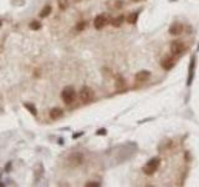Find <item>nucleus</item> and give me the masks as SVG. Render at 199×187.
<instances>
[{"instance_id": "f03ea898", "label": "nucleus", "mask_w": 199, "mask_h": 187, "mask_svg": "<svg viewBox=\"0 0 199 187\" xmlns=\"http://www.w3.org/2000/svg\"><path fill=\"white\" fill-rule=\"evenodd\" d=\"M95 97V92L93 90L88 86H83L81 90H80V100L83 102V103H88L93 100Z\"/></svg>"}, {"instance_id": "f8f14e48", "label": "nucleus", "mask_w": 199, "mask_h": 187, "mask_svg": "<svg viewBox=\"0 0 199 187\" xmlns=\"http://www.w3.org/2000/svg\"><path fill=\"white\" fill-rule=\"evenodd\" d=\"M124 15H118L117 18H114V19H112L111 20V24L114 26V28H118V26H121L122 25V23L124 21Z\"/></svg>"}, {"instance_id": "2eb2a0df", "label": "nucleus", "mask_w": 199, "mask_h": 187, "mask_svg": "<svg viewBox=\"0 0 199 187\" xmlns=\"http://www.w3.org/2000/svg\"><path fill=\"white\" fill-rule=\"evenodd\" d=\"M57 4H59L60 10L65 11V10L69 8V0H57Z\"/></svg>"}, {"instance_id": "9b49d317", "label": "nucleus", "mask_w": 199, "mask_h": 187, "mask_svg": "<svg viewBox=\"0 0 199 187\" xmlns=\"http://www.w3.org/2000/svg\"><path fill=\"white\" fill-rule=\"evenodd\" d=\"M62 115H64V111H62L60 107H55V109H52L50 111V117L52 120H59Z\"/></svg>"}, {"instance_id": "0eeeda50", "label": "nucleus", "mask_w": 199, "mask_h": 187, "mask_svg": "<svg viewBox=\"0 0 199 187\" xmlns=\"http://www.w3.org/2000/svg\"><path fill=\"white\" fill-rule=\"evenodd\" d=\"M149 76H151V74H149V71H147V70H142V71H140V72H137L136 74V81L137 82H146L148 79H149Z\"/></svg>"}, {"instance_id": "20e7f679", "label": "nucleus", "mask_w": 199, "mask_h": 187, "mask_svg": "<svg viewBox=\"0 0 199 187\" xmlns=\"http://www.w3.org/2000/svg\"><path fill=\"white\" fill-rule=\"evenodd\" d=\"M67 163L70 167H79L83 163V155L80 152H74L69 156L67 159Z\"/></svg>"}, {"instance_id": "1a4fd4ad", "label": "nucleus", "mask_w": 199, "mask_h": 187, "mask_svg": "<svg viewBox=\"0 0 199 187\" xmlns=\"http://www.w3.org/2000/svg\"><path fill=\"white\" fill-rule=\"evenodd\" d=\"M161 66L164 69V70H171L173 66H174V59L168 56V57H164L162 61H161Z\"/></svg>"}, {"instance_id": "7ed1b4c3", "label": "nucleus", "mask_w": 199, "mask_h": 187, "mask_svg": "<svg viewBox=\"0 0 199 187\" xmlns=\"http://www.w3.org/2000/svg\"><path fill=\"white\" fill-rule=\"evenodd\" d=\"M61 97H62V100H64V102L67 103V105L71 102H74L75 99H76V92H75L74 87H71V86L65 87L61 92Z\"/></svg>"}, {"instance_id": "bb28decb", "label": "nucleus", "mask_w": 199, "mask_h": 187, "mask_svg": "<svg viewBox=\"0 0 199 187\" xmlns=\"http://www.w3.org/2000/svg\"><path fill=\"white\" fill-rule=\"evenodd\" d=\"M0 26H2V21H0Z\"/></svg>"}, {"instance_id": "393cba45", "label": "nucleus", "mask_w": 199, "mask_h": 187, "mask_svg": "<svg viewBox=\"0 0 199 187\" xmlns=\"http://www.w3.org/2000/svg\"><path fill=\"white\" fill-rule=\"evenodd\" d=\"M81 0H74V3H80Z\"/></svg>"}, {"instance_id": "5701e85b", "label": "nucleus", "mask_w": 199, "mask_h": 187, "mask_svg": "<svg viewBox=\"0 0 199 187\" xmlns=\"http://www.w3.org/2000/svg\"><path fill=\"white\" fill-rule=\"evenodd\" d=\"M83 135V132H80V133H76V135H74V139H77V137H80V136H82Z\"/></svg>"}, {"instance_id": "6ab92c4d", "label": "nucleus", "mask_w": 199, "mask_h": 187, "mask_svg": "<svg viewBox=\"0 0 199 187\" xmlns=\"http://www.w3.org/2000/svg\"><path fill=\"white\" fill-rule=\"evenodd\" d=\"M30 29L31 30H35V31L36 30H40L41 29V24L39 21H31L30 23Z\"/></svg>"}, {"instance_id": "4468645a", "label": "nucleus", "mask_w": 199, "mask_h": 187, "mask_svg": "<svg viewBox=\"0 0 199 187\" xmlns=\"http://www.w3.org/2000/svg\"><path fill=\"white\" fill-rule=\"evenodd\" d=\"M138 14H140L138 11L130 14V15L127 16V23H130V24H136V23H137V19H138Z\"/></svg>"}, {"instance_id": "aec40b11", "label": "nucleus", "mask_w": 199, "mask_h": 187, "mask_svg": "<svg viewBox=\"0 0 199 187\" xmlns=\"http://www.w3.org/2000/svg\"><path fill=\"white\" fill-rule=\"evenodd\" d=\"M123 6V2L122 0H117V2H114V4H113V8L114 9H121Z\"/></svg>"}, {"instance_id": "dca6fc26", "label": "nucleus", "mask_w": 199, "mask_h": 187, "mask_svg": "<svg viewBox=\"0 0 199 187\" xmlns=\"http://www.w3.org/2000/svg\"><path fill=\"white\" fill-rule=\"evenodd\" d=\"M126 86V82H124V79L123 77H121V76H117V79H116V87L118 89V90H121L122 87H124Z\"/></svg>"}, {"instance_id": "6e6552de", "label": "nucleus", "mask_w": 199, "mask_h": 187, "mask_svg": "<svg viewBox=\"0 0 199 187\" xmlns=\"http://www.w3.org/2000/svg\"><path fill=\"white\" fill-rule=\"evenodd\" d=\"M183 30H184V28H183L182 24L174 23V24H172L171 28H169V34H171V35H179V34L183 33Z\"/></svg>"}, {"instance_id": "412c9836", "label": "nucleus", "mask_w": 199, "mask_h": 187, "mask_svg": "<svg viewBox=\"0 0 199 187\" xmlns=\"http://www.w3.org/2000/svg\"><path fill=\"white\" fill-rule=\"evenodd\" d=\"M101 186V183H98V182H87L86 183V187H100Z\"/></svg>"}, {"instance_id": "a878e982", "label": "nucleus", "mask_w": 199, "mask_h": 187, "mask_svg": "<svg viewBox=\"0 0 199 187\" xmlns=\"http://www.w3.org/2000/svg\"><path fill=\"white\" fill-rule=\"evenodd\" d=\"M132 2H134V3H138V2H141V0H132Z\"/></svg>"}, {"instance_id": "39448f33", "label": "nucleus", "mask_w": 199, "mask_h": 187, "mask_svg": "<svg viewBox=\"0 0 199 187\" xmlns=\"http://www.w3.org/2000/svg\"><path fill=\"white\" fill-rule=\"evenodd\" d=\"M184 50H185V45H184V43H182V41L174 40L171 43V53L173 55H179Z\"/></svg>"}, {"instance_id": "ddd939ff", "label": "nucleus", "mask_w": 199, "mask_h": 187, "mask_svg": "<svg viewBox=\"0 0 199 187\" xmlns=\"http://www.w3.org/2000/svg\"><path fill=\"white\" fill-rule=\"evenodd\" d=\"M51 11H52L51 5H45V6L43 8V10L40 11V18H46V16H49Z\"/></svg>"}, {"instance_id": "f257e3e1", "label": "nucleus", "mask_w": 199, "mask_h": 187, "mask_svg": "<svg viewBox=\"0 0 199 187\" xmlns=\"http://www.w3.org/2000/svg\"><path fill=\"white\" fill-rule=\"evenodd\" d=\"M159 163H161V160L159 159H152V160H149L147 163L143 166V172L146 175H148V176L153 175L157 170H158Z\"/></svg>"}, {"instance_id": "9d476101", "label": "nucleus", "mask_w": 199, "mask_h": 187, "mask_svg": "<svg viewBox=\"0 0 199 187\" xmlns=\"http://www.w3.org/2000/svg\"><path fill=\"white\" fill-rule=\"evenodd\" d=\"M194 66H195V59L193 57L191 60V65H189V76H188V82L187 85L191 86L192 85V81H193V75H194Z\"/></svg>"}, {"instance_id": "c85d7f7f", "label": "nucleus", "mask_w": 199, "mask_h": 187, "mask_svg": "<svg viewBox=\"0 0 199 187\" xmlns=\"http://www.w3.org/2000/svg\"><path fill=\"white\" fill-rule=\"evenodd\" d=\"M0 51H2V48H0Z\"/></svg>"}, {"instance_id": "4be33fe9", "label": "nucleus", "mask_w": 199, "mask_h": 187, "mask_svg": "<svg viewBox=\"0 0 199 187\" xmlns=\"http://www.w3.org/2000/svg\"><path fill=\"white\" fill-rule=\"evenodd\" d=\"M106 133H107V130H106V129H101V130H98V131L96 132V135H98V136H101V135H102V136H104Z\"/></svg>"}, {"instance_id": "423d86ee", "label": "nucleus", "mask_w": 199, "mask_h": 187, "mask_svg": "<svg viewBox=\"0 0 199 187\" xmlns=\"http://www.w3.org/2000/svg\"><path fill=\"white\" fill-rule=\"evenodd\" d=\"M107 23H108V20H107V18L104 16V15H97L95 18V20H93V26H95L97 30H100V29H102L104 25H106Z\"/></svg>"}, {"instance_id": "a211bd4d", "label": "nucleus", "mask_w": 199, "mask_h": 187, "mask_svg": "<svg viewBox=\"0 0 199 187\" xmlns=\"http://www.w3.org/2000/svg\"><path fill=\"white\" fill-rule=\"evenodd\" d=\"M86 26H87V23H86V21H80V23H77V25H76V30L81 33V31H83V30L86 29Z\"/></svg>"}, {"instance_id": "cd10ccee", "label": "nucleus", "mask_w": 199, "mask_h": 187, "mask_svg": "<svg viewBox=\"0 0 199 187\" xmlns=\"http://www.w3.org/2000/svg\"><path fill=\"white\" fill-rule=\"evenodd\" d=\"M198 50H199V45H198Z\"/></svg>"}, {"instance_id": "b1692460", "label": "nucleus", "mask_w": 199, "mask_h": 187, "mask_svg": "<svg viewBox=\"0 0 199 187\" xmlns=\"http://www.w3.org/2000/svg\"><path fill=\"white\" fill-rule=\"evenodd\" d=\"M10 167H11V163H8V165H6V170H9Z\"/></svg>"}, {"instance_id": "f3484780", "label": "nucleus", "mask_w": 199, "mask_h": 187, "mask_svg": "<svg viewBox=\"0 0 199 187\" xmlns=\"http://www.w3.org/2000/svg\"><path fill=\"white\" fill-rule=\"evenodd\" d=\"M24 106H25V109H27V110H29L31 113H33L34 116H36L37 110H36V107L33 105V103H27V102H26V103H24Z\"/></svg>"}]
</instances>
